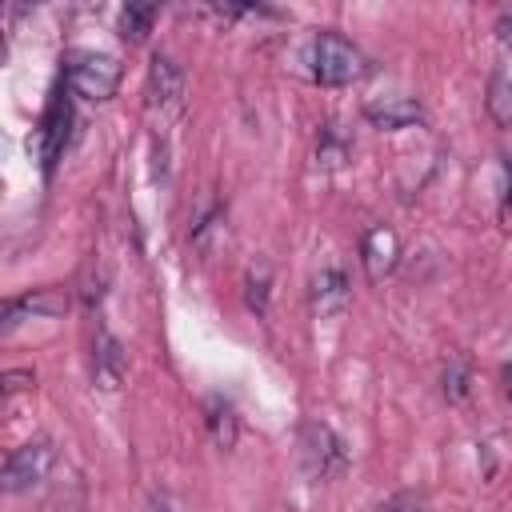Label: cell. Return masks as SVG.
I'll return each mask as SVG.
<instances>
[{
	"label": "cell",
	"instance_id": "obj_3",
	"mask_svg": "<svg viewBox=\"0 0 512 512\" xmlns=\"http://www.w3.org/2000/svg\"><path fill=\"white\" fill-rule=\"evenodd\" d=\"M300 460H304L308 476H316V480L340 476V472L348 468L344 444H340L336 432L324 428V424H304V432H300Z\"/></svg>",
	"mask_w": 512,
	"mask_h": 512
},
{
	"label": "cell",
	"instance_id": "obj_20",
	"mask_svg": "<svg viewBox=\"0 0 512 512\" xmlns=\"http://www.w3.org/2000/svg\"><path fill=\"white\" fill-rule=\"evenodd\" d=\"M504 392H508V400H512V364L504 368Z\"/></svg>",
	"mask_w": 512,
	"mask_h": 512
},
{
	"label": "cell",
	"instance_id": "obj_9",
	"mask_svg": "<svg viewBox=\"0 0 512 512\" xmlns=\"http://www.w3.org/2000/svg\"><path fill=\"white\" fill-rule=\"evenodd\" d=\"M308 296H312V312H320V316H336V312L348 308L352 288H348V276H344L340 268H324V272L312 276Z\"/></svg>",
	"mask_w": 512,
	"mask_h": 512
},
{
	"label": "cell",
	"instance_id": "obj_10",
	"mask_svg": "<svg viewBox=\"0 0 512 512\" xmlns=\"http://www.w3.org/2000/svg\"><path fill=\"white\" fill-rule=\"evenodd\" d=\"M68 308V296L56 292V288H40V292H28V296H16L4 304V332H12L20 324V316H60Z\"/></svg>",
	"mask_w": 512,
	"mask_h": 512
},
{
	"label": "cell",
	"instance_id": "obj_15",
	"mask_svg": "<svg viewBox=\"0 0 512 512\" xmlns=\"http://www.w3.org/2000/svg\"><path fill=\"white\" fill-rule=\"evenodd\" d=\"M444 396H448L452 404H460V400L468 396V360H464V356H452V360L444 364Z\"/></svg>",
	"mask_w": 512,
	"mask_h": 512
},
{
	"label": "cell",
	"instance_id": "obj_19",
	"mask_svg": "<svg viewBox=\"0 0 512 512\" xmlns=\"http://www.w3.org/2000/svg\"><path fill=\"white\" fill-rule=\"evenodd\" d=\"M32 384V372L28 368H20V372H4V396H16L20 388H28Z\"/></svg>",
	"mask_w": 512,
	"mask_h": 512
},
{
	"label": "cell",
	"instance_id": "obj_16",
	"mask_svg": "<svg viewBox=\"0 0 512 512\" xmlns=\"http://www.w3.org/2000/svg\"><path fill=\"white\" fill-rule=\"evenodd\" d=\"M244 288H248V308L264 316V312H268V268H260V272H248Z\"/></svg>",
	"mask_w": 512,
	"mask_h": 512
},
{
	"label": "cell",
	"instance_id": "obj_14",
	"mask_svg": "<svg viewBox=\"0 0 512 512\" xmlns=\"http://www.w3.org/2000/svg\"><path fill=\"white\" fill-rule=\"evenodd\" d=\"M152 20H156V4H128L120 12V36L128 44H140L152 32Z\"/></svg>",
	"mask_w": 512,
	"mask_h": 512
},
{
	"label": "cell",
	"instance_id": "obj_8",
	"mask_svg": "<svg viewBox=\"0 0 512 512\" xmlns=\"http://www.w3.org/2000/svg\"><path fill=\"white\" fill-rule=\"evenodd\" d=\"M396 256H400V240H396V232L384 228V224L368 228V236H364V244H360V260H364L368 280H384V276L396 268Z\"/></svg>",
	"mask_w": 512,
	"mask_h": 512
},
{
	"label": "cell",
	"instance_id": "obj_12",
	"mask_svg": "<svg viewBox=\"0 0 512 512\" xmlns=\"http://www.w3.org/2000/svg\"><path fill=\"white\" fill-rule=\"evenodd\" d=\"M488 116L500 128H512V64H500L488 80Z\"/></svg>",
	"mask_w": 512,
	"mask_h": 512
},
{
	"label": "cell",
	"instance_id": "obj_6",
	"mask_svg": "<svg viewBox=\"0 0 512 512\" xmlns=\"http://www.w3.org/2000/svg\"><path fill=\"white\" fill-rule=\"evenodd\" d=\"M180 92H184V72L176 68L172 56H152L148 64V104L160 108V112H172L180 104Z\"/></svg>",
	"mask_w": 512,
	"mask_h": 512
},
{
	"label": "cell",
	"instance_id": "obj_4",
	"mask_svg": "<svg viewBox=\"0 0 512 512\" xmlns=\"http://www.w3.org/2000/svg\"><path fill=\"white\" fill-rule=\"evenodd\" d=\"M56 464L52 440H28L4 460V492H28L40 480H48V468Z\"/></svg>",
	"mask_w": 512,
	"mask_h": 512
},
{
	"label": "cell",
	"instance_id": "obj_1",
	"mask_svg": "<svg viewBox=\"0 0 512 512\" xmlns=\"http://www.w3.org/2000/svg\"><path fill=\"white\" fill-rule=\"evenodd\" d=\"M364 72H368L364 52H360L352 40H344L340 32H320V36L312 40V76H316L320 84L340 88V84L360 80Z\"/></svg>",
	"mask_w": 512,
	"mask_h": 512
},
{
	"label": "cell",
	"instance_id": "obj_7",
	"mask_svg": "<svg viewBox=\"0 0 512 512\" xmlns=\"http://www.w3.org/2000/svg\"><path fill=\"white\" fill-rule=\"evenodd\" d=\"M364 116H368L372 128L396 132V128L420 124V120H424V108H420V100H412V96H376V100L364 104Z\"/></svg>",
	"mask_w": 512,
	"mask_h": 512
},
{
	"label": "cell",
	"instance_id": "obj_2",
	"mask_svg": "<svg viewBox=\"0 0 512 512\" xmlns=\"http://www.w3.org/2000/svg\"><path fill=\"white\" fill-rule=\"evenodd\" d=\"M68 88L84 100H108L120 88V60L104 52H72L68 56Z\"/></svg>",
	"mask_w": 512,
	"mask_h": 512
},
{
	"label": "cell",
	"instance_id": "obj_18",
	"mask_svg": "<svg viewBox=\"0 0 512 512\" xmlns=\"http://www.w3.org/2000/svg\"><path fill=\"white\" fill-rule=\"evenodd\" d=\"M380 512H428V508H424L420 496H412V492H396L392 500L380 504Z\"/></svg>",
	"mask_w": 512,
	"mask_h": 512
},
{
	"label": "cell",
	"instance_id": "obj_13",
	"mask_svg": "<svg viewBox=\"0 0 512 512\" xmlns=\"http://www.w3.org/2000/svg\"><path fill=\"white\" fill-rule=\"evenodd\" d=\"M204 420H208V436L220 444V448H232L236 444V408L224 400V396H212L204 404Z\"/></svg>",
	"mask_w": 512,
	"mask_h": 512
},
{
	"label": "cell",
	"instance_id": "obj_11",
	"mask_svg": "<svg viewBox=\"0 0 512 512\" xmlns=\"http://www.w3.org/2000/svg\"><path fill=\"white\" fill-rule=\"evenodd\" d=\"M68 144V100H52V108L44 112V124H40V160H44V172L56 168L60 152Z\"/></svg>",
	"mask_w": 512,
	"mask_h": 512
},
{
	"label": "cell",
	"instance_id": "obj_17",
	"mask_svg": "<svg viewBox=\"0 0 512 512\" xmlns=\"http://www.w3.org/2000/svg\"><path fill=\"white\" fill-rule=\"evenodd\" d=\"M512 212V156H500V216Z\"/></svg>",
	"mask_w": 512,
	"mask_h": 512
},
{
	"label": "cell",
	"instance_id": "obj_5",
	"mask_svg": "<svg viewBox=\"0 0 512 512\" xmlns=\"http://www.w3.org/2000/svg\"><path fill=\"white\" fill-rule=\"evenodd\" d=\"M92 372H96V384L104 392H116L124 384V372H128V356H124V344L100 328L96 332V344H92Z\"/></svg>",
	"mask_w": 512,
	"mask_h": 512
}]
</instances>
